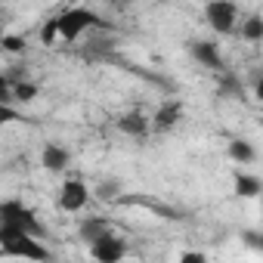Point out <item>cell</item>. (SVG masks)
Returning a JSON list of instances; mask_svg holds the SVG:
<instances>
[{
  "label": "cell",
  "instance_id": "cell-3",
  "mask_svg": "<svg viewBox=\"0 0 263 263\" xmlns=\"http://www.w3.org/2000/svg\"><path fill=\"white\" fill-rule=\"evenodd\" d=\"M0 226L4 229H19V232H28L34 238H44V223L37 220V214L19 201V198H7L0 201Z\"/></svg>",
  "mask_w": 263,
  "mask_h": 263
},
{
  "label": "cell",
  "instance_id": "cell-9",
  "mask_svg": "<svg viewBox=\"0 0 263 263\" xmlns=\"http://www.w3.org/2000/svg\"><path fill=\"white\" fill-rule=\"evenodd\" d=\"M41 164H44V171H50V174H65L68 164H71V152H68L65 146L50 143V146H44V152H41Z\"/></svg>",
  "mask_w": 263,
  "mask_h": 263
},
{
  "label": "cell",
  "instance_id": "cell-2",
  "mask_svg": "<svg viewBox=\"0 0 263 263\" xmlns=\"http://www.w3.org/2000/svg\"><path fill=\"white\" fill-rule=\"evenodd\" d=\"M53 25H56V34H59L62 41H78V37L87 34V31H102V28H108L105 19H102L96 10H90V7H68V10H62V13L53 19Z\"/></svg>",
  "mask_w": 263,
  "mask_h": 263
},
{
  "label": "cell",
  "instance_id": "cell-8",
  "mask_svg": "<svg viewBox=\"0 0 263 263\" xmlns=\"http://www.w3.org/2000/svg\"><path fill=\"white\" fill-rule=\"evenodd\" d=\"M189 53L195 56V62H201L204 68H211V71H226V65H223V56H220V47L214 44V41H192L189 44Z\"/></svg>",
  "mask_w": 263,
  "mask_h": 263
},
{
  "label": "cell",
  "instance_id": "cell-4",
  "mask_svg": "<svg viewBox=\"0 0 263 263\" xmlns=\"http://www.w3.org/2000/svg\"><path fill=\"white\" fill-rule=\"evenodd\" d=\"M204 19L217 34H232L235 22H238V7L229 4V0H211L204 7Z\"/></svg>",
  "mask_w": 263,
  "mask_h": 263
},
{
  "label": "cell",
  "instance_id": "cell-15",
  "mask_svg": "<svg viewBox=\"0 0 263 263\" xmlns=\"http://www.w3.org/2000/svg\"><path fill=\"white\" fill-rule=\"evenodd\" d=\"M238 31H241L245 41L257 44V41H263V19H260V16H248L245 25H238Z\"/></svg>",
  "mask_w": 263,
  "mask_h": 263
},
{
  "label": "cell",
  "instance_id": "cell-7",
  "mask_svg": "<svg viewBox=\"0 0 263 263\" xmlns=\"http://www.w3.org/2000/svg\"><path fill=\"white\" fill-rule=\"evenodd\" d=\"M183 118V102L180 99H164V105L149 118V127L155 130V134H167V130H174Z\"/></svg>",
  "mask_w": 263,
  "mask_h": 263
},
{
  "label": "cell",
  "instance_id": "cell-21",
  "mask_svg": "<svg viewBox=\"0 0 263 263\" xmlns=\"http://www.w3.org/2000/svg\"><path fill=\"white\" fill-rule=\"evenodd\" d=\"M13 96H10V81H7V71H0V105H10Z\"/></svg>",
  "mask_w": 263,
  "mask_h": 263
},
{
  "label": "cell",
  "instance_id": "cell-6",
  "mask_svg": "<svg viewBox=\"0 0 263 263\" xmlns=\"http://www.w3.org/2000/svg\"><path fill=\"white\" fill-rule=\"evenodd\" d=\"M127 251H130V245H127V238H121L118 232H105L102 238H96V241L90 245V257H93L96 263H121V260L127 257Z\"/></svg>",
  "mask_w": 263,
  "mask_h": 263
},
{
  "label": "cell",
  "instance_id": "cell-12",
  "mask_svg": "<svg viewBox=\"0 0 263 263\" xmlns=\"http://www.w3.org/2000/svg\"><path fill=\"white\" fill-rule=\"evenodd\" d=\"M263 192V180L257 174H235V195L238 198H257Z\"/></svg>",
  "mask_w": 263,
  "mask_h": 263
},
{
  "label": "cell",
  "instance_id": "cell-5",
  "mask_svg": "<svg viewBox=\"0 0 263 263\" xmlns=\"http://www.w3.org/2000/svg\"><path fill=\"white\" fill-rule=\"evenodd\" d=\"M87 201H90V189H87V183H84V180L68 177V180L59 186V195H56L59 211H65V214H78V211H84V208H87Z\"/></svg>",
  "mask_w": 263,
  "mask_h": 263
},
{
  "label": "cell",
  "instance_id": "cell-1",
  "mask_svg": "<svg viewBox=\"0 0 263 263\" xmlns=\"http://www.w3.org/2000/svg\"><path fill=\"white\" fill-rule=\"evenodd\" d=\"M0 257H19L28 263H53V251L44 245V238H34L19 229H4L0 226Z\"/></svg>",
  "mask_w": 263,
  "mask_h": 263
},
{
  "label": "cell",
  "instance_id": "cell-14",
  "mask_svg": "<svg viewBox=\"0 0 263 263\" xmlns=\"http://www.w3.org/2000/svg\"><path fill=\"white\" fill-rule=\"evenodd\" d=\"M229 158L235 164H254L257 161V152H254V146L248 140H232L229 143Z\"/></svg>",
  "mask_w": 263,
  "mask_h": 263
},
{
  "label": "cell",
  "instance_id": "cell-20",
  "mask_svg": "<svg viewBox=\"0 0 263 263\" xmlns=\"http://www.w3.org/2000/svg\"><path fill=\"white\" fill-rule=\"evenodd\" d=\"M177 263H211V260H208V257H204L201 251H183Z\"/></svg>",
  "mask_w": 263,
  "mask_h": 263
},
{
  "label": "cell",
  "instance_id": "cell-11",
  "mask_svg": "<svg viewBox=\"0 0 263 263\" xmlns=\"http://www.w3.org/2000/svg\"><path fill=\"white\" fill-rule=\"evenodd\" d=\"M105 232H111V223L105 220V217H84L81 220V226H78V235H81V241L84 245H93L96 238H102Z\"/></svg>",
  "mask_w": 263,
  "mask_h": 263
},
{
  "label": "cell",
  "instance_id": "cell-16",
  "mask_svg": "<svg viewBox=\"0 0 263 263\" xmlns=\"http://www.w3.org/2000/svg\"><path fill=\"white\" fill-rule=\"evenodd\" d=\"M93 195H96L99 201H115V198H121V180H102Z\"/></svg>",
  "mask_w": 263,
  "mask_h": 263
},
{
  "label": "cell",
  "instance_id": "cell-18",
  "mask_svg": "<svg viewBox=\"0 0 263 263\" xmlns=\"http://www.w3.org/2000/svg\"><path fill=\"white\" fill-rule=\"evenodd\" d=\"M241 241H245L248 251H260V248H263V235L254 232V229H245V232H241Z\"/></svg>",
  "mask_w": 263,
  "mask_h": 263
},
{
  "label": "cell",
  "instance_id": "cell-13",
  "mask_svg": "<svg viewBox=\"0 0 263 263\" xmlns=\"http://www.w3.org/2000/svg\"><path fill=\"white\" fill-rule=\"evenodd\" d=\"M37 93H41V87H37L34 81H28V78H19V81L10 84V96H13V102H34Z\"/></svg>",
  "mask_w": 263,
  "mask_h": 263
},
{
  "label": "cell",
  "instance_id": "cell-19",
  "mask_svg": "<svg viewBox=\"0 0 263 263\" xmlns=\"http://www.w3.org/2000/svg\"><path fill=\"white\" fill-rule=\"evenodd\" d=\"M22 115L13 108V105H0V127H4V124H13V121H19Z\"/></svg>",
  "mask_w": 263,
  "mask_h": 263
},
{
  "label": "cell",
  "instance_id": "cell-10",
  "mask_svg": "<svg viewBox=\"0 0 263 263\" xmlns=\"http://www.w3.org/2000/svg\"><path fill=\"white\" fill-rule=\"evenodd\" d=\"M118 130L121 134H127V137H146V134H152V127H149V118L143 115V111H127V115H121L118 118Z\"/></svg>",
  "mask_w": 263,
  "mask_h": 263
},
{
  "label": "cell",
  "instance_id": "cell-17",
  "mask_svg": "<svg viewBox=\"0 0 263 263\" xmlns=\"http://www.w3.org/2000/svg\"><path fill=\"white\" fill-rule=\"evenodd\" d=\"M0 47L10 50V53H22L25 50V37L22 34H4V37H0Z\"/></svg>",
  "mask_w": 263,
  "mask_h": 263
}]
</instances>
